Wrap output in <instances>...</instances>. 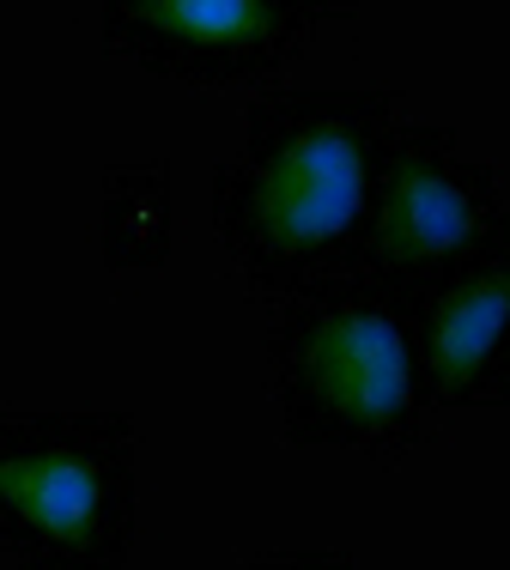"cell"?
I'll return each instance as SVG.
<instances>
[{"label":"cell","mask_w":510,"mask_h":570,"mask_svg":"<svg viewBox=\"0 0 510 570\" xmlns=\"http://www.w3.org/2000/svg\"><path fill=\"white\" fill-rule=\"evenodd\" d=\"M425 406H510V237L413 292Z\"/></svg>","instance_id":"obj_6"},{"label":"cell","mask_w":510,"mask_h":570,"mask_svg":"<svg viewBox=\"0 0 510 570\" xmlns=\"http://www.w3.org/2000/svg\"><path fill=\"white\" fill-rule=\"evenodd\" d=\"M510 237V207L499 195V170L468 158L444 121H395L377 158L359 279L389 292H425L474 255Z\"/></svg>","instance_id":"obj_4"},{"label":"cell","mask_w":510,"mask_h":570,"mask_svg":"<svg viewBox=\"0 0 510 570\" xmlns=\"http://www.w3.org/2000/svg\"><path fill=\"white\" fill-rule=\"evenodd\" d=\"M134 522V413H0V559L12 570H122Z\"/></svg>","instance_id":"obj_3"},{"label":"cell","mask_w":510,"mask_h":570,"mask_svg":"<svg viewBox=\"0 0 510 570\" xmlns=\"http://www.w3.org/2000/svg\"><path fill=\"white\" fill-rule=\"evenodd\" d=\"M249 570H353L346 552H274V559H255Z\"/></svg>","instance_id":"obj_8"},{"label":"cell","mask_w":510,"mask_h":570,"mask_svg":"<svg viewBox=\"0 0 510 570\" xmlns=\"http://www.w3.org/2000/svg\"><path fill=\"white\" fill-rule=\"evenodd\" d=\"M267 383L279 431L298 450H413L420 419L432 413L413 297L359 274L279 297L267 328Z\"/></svg>","instance_id":"obj_2"},{"label":"cell","mask_w":510,"mask_h":570,"mask_svg":"<svg viewBox=\"0 0 510 570\" xmlns=\"http://www.w3.org/2000/svg\"><path fill=\"white\" fill-rule=\"evenodd\" d=\"M395 86H262L244 153L213 170V230L249 292L298 297L359 267Z\"/></svg>","instance_id":"obj_1"},{"label":"cell","mask_w":510,"mask_h":570,"mask_svg":"<svg viewBox=\"0 0 510 570\" xmlns=\"http://www.w3.org/2000/svg\"><path fill=\"white\" fill-rule=\"evenodd\" d=\"M104 56L177 86H274L316 24L279 0H98Z\"/></svg>","instance_id":"obj_5"},{"label":"cell","mask_w":510,"mask_h":570,"mask_svg":"<svg viewBox=\"0 0 510 570\" xmlns=\"http://www.w3.org/2000/svg\"><path fill=\"white\" fill-rule=\"evenodd\" d=\"M279 7H292L298 19H311V24H328V19H353L359 0H279Z\"/></svg>","instance_id":"obj_9"},{"label":"cell","mask_w":510,"mask_h":570,"mask_svg":"<svg viewBox=\"0 0 510 570\" xmlns=\"http://www.w3.org/2000/svg\"><path fill=\"white\" fill-rule=\"evenodd\" d=\"M170 249H177L170 170L158 158H146V165H110V176H104V262L110 267H165Z\"/></svg>","instance_id":"obj_7"}]
</instances>
